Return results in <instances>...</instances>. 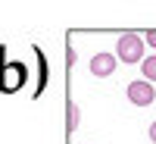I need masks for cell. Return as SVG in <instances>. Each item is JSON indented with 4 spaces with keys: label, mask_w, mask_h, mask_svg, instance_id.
Here are the masks:
<instances>
[{
    "label": "cell",
    "mask_w": 156,
    "mask_h": 144,
    "mask_svg": "<svg viewBox=\"0 0 156 144\" xmlns=\"http://www.w3.org/2000/svg\"><path fill=\"white\" fill-rule=\"evenodd\" d=\"M147 57V44H144V38L134 35V31H125L119 35V44H115V60H122L125 66H140V60Z\"/></svg>",
    "instance_id": "6da1fadb"
},
{
    "label": "cell",
    "mask_w": 156,
    "mask_h": 144,
    "mask_svg": "<svg viewBox=\"0 0 156 144\" xmlns=\"http://www.w3.org/2000/svg\"><path fill=\"white\" fill-rule=\"evenodd\" d=\"M125 97L134 103V107H150V103L156 100V91L150 82H144V78H137V82H131L125 88Z\"/></svg>",
    "instance_id": "7a4b0ae2"
},
{
    "label": "cell",
    "mask_w": 156,
    "mask_h": 144,
    "mask_svg": "<svg viewBox=\"0 0 156 144\" xmlns=\"http://www.w3.org/2000/svg\"><path fill=\"white\" fill-rule=\"evenodd\" d=\"M115 54H106V50H100V54L90 57V75H97V78H109L115 72Z\"/></svg>",
    "instance_id": "3957f363"
},
{
    "label": "cell",
    "mask_w": 156,
    "mask_h": 144,
    "mask_svg": "<svg viewBox=\"0 0 156 144\" xmlns=\"http://www.w3.org/2000/svg\"><path fill=\"white\" fill-rule=\"evenodd\" d=\"M78 125H81V110H78L75 100H69V103H66V132H69V135L78 132Z\"/></svg>",
    "instance_id": "277c9868"
},
{
    "label": "cell",
    "mask_w": 156,
    "mask_h": 144,
    "mask_svg": "<svg viewBox=\"0 0 156 144\" xmlns=\"http://www.w3.org/2000/svg\"><path fill=\"white\" fill-rule=\"evenodd\" d=\"M140 72H144V82H150V85L156 82V54L140 60Z\"/></svg>",
    "instance_id": "5b68a950"
},
{
    "label": "cell",
    "mask_w": 156,
    "mask_h": 144,
    "mask_svg": "<svg viewBox=\"0 0 156 144\" xmlns=\"http://www.w3.org/2000/svg\"><path fill=\"white\" fill-rule=\"evenodd\" d=\"M75 60H78V54H75V47H69V50H66V66H69V69L75 66Z\"/></svg>",
    "instance_id": "8992f818"
},
{
    "label": "cell",
    "mask_w": 156,
    "mask_h": 144,
    "mask_svg": "<svg viewBox=\"0 0 156 144\" xmlns=\"http://www.w3.org/2000/svg\"><path fill=\"white\" fill-rule=\"evenodd\" d=\"M144 44H147V47H156V28L147 31V41H144Z\"/></svg>",
    "instance_id": "52a82bcc"
},
{
    "label": "cell",
    "mask_w": 156,
    "mask_h": 144,
    "mask_svg": "<svg viewBox=\"0 0 156 144\" xmlns=\"http://www.w3.org/2000/svg\"><path fill=\"white\" fill-rule=\"evenodd\" d=\"M147 135H150V141H153V144H156V119H153V122H150V132H147Z\"/></svg>",
    "instance_id": "ba28073f"
}]
</instances>
